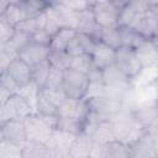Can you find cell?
Here are the masks:
<instances>
[{"instance_id": "1", "label": "cell", "mask_w": 158, "mask_h": 158, "mask_svg": "<svg viewBox=\"0 0 158 158\" xmlns=\"http://www.w3.org/2000/svg\"><path fill=\"white\" fill-rule=\"evenodd\" d=\"M23 122L27 139L46 143L56 127L57 116H43L38 112H32L23 118Z\"/></svg>"}, {"instance_id": "2", "label": "cell", "mask_w": 158, "mask_h": 158, "mask_svg": "<svg viewBox=\"0 0 158 158\" xmlns=\"http://www.w3.org/2000/svg\"><path fill=\"white\" fill-rule=\"evenodd\" d=\"M88 88H89L88 74L70 69V68L63 70L62 90L67 98L74 99V100L85 99Z\"/></svg>"}, {"instance_id": "3", "label": "cell", "mask_w": 158, "mask_h": 158, "mask_svg": "<svg viewBox=\"0 0 158 158\" xmlns=\"http://www.w3.org/2000/svg\"><path fill=\"white\" fill-rule=\"evenodd\" d=\"M32 112H35L32 106L19 93H12L6 102L0 107V126L7 120H23Z\"/></svg>"}, {"instance_id": "4", "label": "cell", "mask_w": 158, "mask_h": 158, "mask_svg": "<svg viewBox=\"0 0 158 158\" xmlns=\"http://www.w3.org/2000/svg\"><path fill=\"white\" fill-rule=\"evenodd\" d=\"M126 2L122 0H110L106 2L98 4L91 9L95 22L100 27H110V26H117V20L120 11L122 6Z\"/></svg>"}, {"instance_id": "5", "label": "cell", "mask_w": 158, "mask_h": 158, "mask_svg": "<svg viewBox=\"0 0 158 158\" xmlns=\"http://www.w3.org/2000/svg\"><path fill=\"white\" fill-rule=\"evenodd\" d=\"M157 5L149 7L147 11L138 14L128 25V27L137 31L141 36L149 41H157Z\"/></svg>"}, {"instance_id": "6", "label": "cell", "mask_w": 158, "mask_h": 158, "mask_svg": "<svg viewBox=\"0 0 158 158\" xmlns=\"http://www.w3.org/2000/svg\"><path fill=\"white\" fill-rule=\"evenodd\" d=\"M88 101L91 112H94L99 120H110L112 115H115L122 109V100L118 98L110 96L107 94L89 98Z\"/></svg>"}, {"instance_id": "7", "label": "cell", "mask_w": 158, "mask_h": 158, "mask_svg": "<svg viewBox=\"0 0 158 158\" xmlns=\"http://www.w3.org/2000/svg\"><path fill=\"white\" fill-rule=\"evenodd\" d=\"M130 146L132 149V157H156L158 154L157 126L146 128Z\"/></svg>"}, {"instance_id": "8", "label": "cell", "mask_w": 158, "mask_h": 158, "mask_svg": "<svg viewBox=\"0 0 158 158\" xmlns=\"http://www.w3.org/2000/svg\"><path fill=\"white\" fill-rule=\"evenodd\" d=\"M115 64L132 80L143 68L135 49L121 46L115 49Z\"/></svg>"}, {"instance_id": "9", "label": "cell", "mask_w": 158, "mask_h": 158, "mask_svg": "<svg viewBox=\"0 0 158 158\" xmlns=\"http://www.w3.org/2000/svg\"><path fill=\"white\" fill-rule=\"evenodd\" d=\"M75 135L59 130V128H53L48 141L46 142L47 147L51 151L52 157H68L69 153V147L74 139Z\"/></svg>"}, {"instance_id": "10", "label": "cell", "mask_w": 158, "mask_h": 158, "mask_svg": "<svg viewBox=\"0 0 158 158\" xmlns=\"http://www.w3.org/2000/svg\"><path fill=\"white\" fill-rule=\"evenodd\" d=\"M49 53V47L48 46H43V44H38L35 43L32 41H30L23 48H21L17 53V57L23 60L26 64H28L30 67L47 59Z\"/></svg>"}, {"instance_id": "11", "label": "cell", "mask_w": 158, "mask_h": 158, "mask_svg": "<svg viewBox=\"0 0 158 158\" xmlns=\"http://www.w3.org/2000/svg\"><path fill=\"white\" fill-rule=\"evenodd\" d=\"M94 146V141L90 133L88 132H80L75 135L70 147L68 157L70 158H88L90 157L91 149Z\"/></svg>"}, {"instance_id": "12", "label": "cell", "mask_w": 158, "mask_h": 158, "mask_svg": "<svg viewBox=\"0 0 158 158\" xmlns=\"http://www.w3.org/2000/svg\"><path fill=\"white\" fill-rule=\"evenodd\" d=\"M96 42L98 41L94 37H91L90 35L84 33V32H77V35L70 41V43L68 44L65 51L72 57L78 56V54H84V53L91 54L95 48Z\"/></svg>"}, {"instance_id": "13", "label": "cell", "mask_w": 158, "mask_h": 158, "mask_svg": "<svg viewBox=\"0 0 158 158\" xmlns=\"http://www.w3.org/2000/svg\"><path fill=\"white\" fill-rule=\"evenodd\" d=\"M1 128L4 133V139L6 141H10L17 144H23L27 141L23 120H16V118L7 120L1 125Z\"/></svg>"}, {"instance_id": "14", "label": "cell", "mask_w": 158, "mask_h": 158, "mask_svg": "<svg viewBox=\"0 0 158 158\" xmlns=\"http://www.w3.org/2000/svg\"><path fill=\"white\" fill-rule=\"evenodd\" d=\"M132 110V114L136 118V121L143 127L149 128L152 126H157V102L151 104H139L136 105Z\"/></svg>"}, {"instance_id": "15", "label": "cell", "mask_w": 158, "mask_h": 158, "mask_svg": "<svg viewBox=\"0 0 158 158\" xmlns=\"http://www.w3.org/2000/svg\"><path fill=\"white\" fill-rule=\"evenodd\" d=\"M91 60L94 68L102 70L104 68L115 63V49L101 41H98L91 53Z\"/></svg>"}, {"instance_id": "16", "label": "cell", "mask_w": 158, "mask_h": 158, "mask_svg": "<svg viewBox=\"0 0 158 158\" xmlns=\"http://www.w3.org/2000/svg\"><path fill=\"white\" fill-rule=\"evenodd\" d=\"M6 72L10 74L17 88L25 86L31 83V67L26 64L23 60H21L19 57H16L10 63Z\"/></svg>"}, {"instance_id": "17", "label": "cell", "mask_w": 158, "mask_h": 158, "mask_svg": "<svg viewBox=\"0 0 158 158\" xmlns=\"http://www.w3.org/2000/svg\"><path fill=\"white\" fill-rule=\"evenodd\" d=\"M100 26L95 22L93 11L90 7L78 11V20H77V32H84L94 37L96 41H99V35H100Z\"/></svg>"}, {"instance_id": "18", "label": "cell", "mask_w": 158, "mask_h": 158, "mask_svg": "<svg viewBox=\"0 0 158 158\" xmlns=\"http://www.w3.org/2000/svg\"><path fill=\"white\" fill-rule=\"evenodd\" d=\"M142 67L157 65L158 62V49H157V41L146 40L141 46L135 49Z\"/></svg>"}, {"instance_id": "19", "label": "cell", "mask_w": 158, "mask_h": 158, "mask_svg": "<svg viewBox=\"0 0 158 158\" xmlns=\"http://www.w3.org/2000/svg\"><path fill=\"white\" fill-rule=\"evenodd\" d=\"M77 35V31L70 27H62L51 36L49 49L51 51H65L70 41Z\"/></svg>"}, {"instance_id": "20", "label": "cell", "mask_w": 158, "mask_h": 158, "mask_svg": "<svg viewBox=\"0 0 158 158\" xmlns=\"http://www.w3.org/2000/svg\"><path fill=\"white\" fill-rule=\"evenodd\" d=\"M90 135L93 137L94 143H98V144H105L109 141L115 139L112 122L110 120H100L95 125V127Z\"/></svg>"}, {"instance_id": "21", "label": "cell", "mask_w": 158, "mask_h": 158, "mask_svg": "<svg viewBox=\"0 0 158 158\" xmlns=\"http://www.w3.org/2000/svg\"><path fill=\"white\" fill-rule=\"evenodd\" d=\"M132 157L131 146L126 142L112 139L104 144V158H128Z\"/></svg>"}, {"instance_id": "22", "label": "cell", "mask_w": 158, "mask_h": 158, "mask_svg": "<svg viewBox=\"0 0 158 158\" xmlns=\"http://www.w3.org/2000/svg\"><path fill=\"white\" fill-rule=\"evenodd\" d=\"M16 4L22 11L25 19L43 14L51 6L48 0H17Z\"/></svg>"}, {"instance_id": "23", "label": "cell", "mask_w": 158, "mask_h": 158, "mask_svg": "<svg viewBox=\"0 0 158 158\" xmlns=\"http://www.w3.org/2000/svg\"><path fill=\"white\" fill-rule=\"evenodd\" d=\"M22 157L28 158H49L51 151L46 143L38 141H30L27 139L22 146Z\"/></svg>"}, {"instance_id": "24", "label": "cell", "mask_w": 158, "mask_h": 158, "mask_svg": "<svg viewBox=\"0 0 158 158\" xmlns=\"http://www.w3.org/2000/svg\"><path fill=\"white\" fill-rule=\"evenodd\" d=\"M99 41L107 44L109 47L117 49L122 46V38H121V28L118 26H110V27H101Z\"/></svg>"}, {"instance_id": "25", "label": "cell", "mask_w": 158, "mask_h": 158, "mask_svg": "<svg viewBox=\"0 0 158 158\" xmlns=\"http://www.w3.org/2000/svg\"><path fill=\"white\" fill-rule=\"evenodd\" d=\"M88 77H89V88H88V93H86L85 99L101 95L104 93V89H105L101 70L93 67L90 69V72L88 73Z\"/></svg>"}, {"instance_id": "26", "label": "cell", "mask_w": 158, "mask_h": 158, "mask_svg": "<svg viewBox=\"0 0 158 158\" xmlns=\"http://www.w3.org/2000/svg\"><path fill=\"white\" fill-rule=\"evenodd\" d=\"M57 111H58V106L52 100H49L48 96L42 90H38L35 112H38L43 116H57Z\"/></svg>"}, {"instance_id": "27", "label": "cell", "mask_w": 158, "mask_h": 158, "mask_svg": "<svg viewBox=\"0 0 158 158\" xmlns=\"http://www.w3.org/2000/svg\"><path fill=\"white\" fill-rule=\"evenodd\" d=\"M46 22H47V14L43 12V14L37 15V16H33V17H28V19L22 20L15 28H19L21 31H25L28 35H32L37 30L44 28Z\"/></svg>"}, {"instance_id": "28", "label": "cell", "mask_w": 158, "mask_h": 158, "mask_svg": "<svg viewBox=\"0 0 158 158\" xmlns=\"http://www.w3.org/2000/svg\"><path fill=\"white\" fill-rule=\"evenodd\" d=\"M31 41V35H28L25 31H21L19 28H15L12 36L9 38V41L4 44V47L14 53H19L21 48H23L28 42Z\"/></svg>"}, {"instance_id": "29", "label": "cell", "mask_w": 158, "mask_h": 158, "mask_svg": "<svg viewBox=\"0 0 158 158\" xmlns=\"http://www.w3.org/2000/svg\"><path fill=\"white\" fill-rule=\"evenodd\" d=\"M49 62L47 59L35 64L31 67V81L33 84H36V86L41 90L44 85V81L47 79V75H48V72H49Z\"/></svg>"}, {"instance_id": "30", "label": "cell", "mask_w": 158, "mask_h": 158, "mask_svg": "<svg viewBox=\"0 0 158 158\" xmlns=\"http://www.w3.org/2000/svg\"><path fill=\"white\" fill-rule=\"evenodd\" d=\"M47 60L49 62L51 67L59 69V70H65L70 67L72 56L67 51H51L49 49Z\"/></svg>"}, {"instance_id": "31", "label": "cell", "mask_w": 158, "mask_h": 158, "mask_svg": "<svg viewBox=\"0 0 158 158\" xmlns=\"http://www.w3.org/2000/svg\"><path fill=\"white\" fill-rule=\"evenodd\" d=\"M120 28H121L122 46L136 49L138 46H141L146 41V38L143 36H141L137 31H135L133 28H131L128 26H123V27H120Z\"/></svg>"}, {"instance_id": "32", "label": "cell", "mask_w": 158, "mask_h": 158, "mask_svg": "<svg viewBox=\"0 0 158 158\" xmlns=\"http://www.w3.org/2000/svg\"><path fill=\"white\" fill-rule=\"evenodd\" d=\"M54 128H59L74 135H78L80 132L84 131V123L73 118V117H60L57 116V122H56V127Z\"/></svg>"}, {"instance_id": "33", "label": "cell", "mask_w": 158, "mask_h": 158, "mask_svg": "<svg viewBox=\"0 0 158 158\" xmlns=\"http://www.w3.org/2000/svg\"><path fill=\"white\" fill-rule=\"evenodd\" d=\"M1 17L14 28L22 21L25 20V16L22 14V11L20 10V7L17 6L16 2H10L7 5V7L5 9V11L1 14Z\"/></svg>"}, {"instance_id": "34", "label": "cell", "mask_w": 158, "mask_h": 158, "mask_svg": "<svg viewBox=\"0 0 158 158\" xmlns=\"http://www.w3.org/2000/svg\"><path fill=\"white\" fill-rule=\"evenodd\" d=\"M70 69L81 72L88 74L90 72V69L93 68V60H91V54H78L72 57V62H70Z\"/></svg>"}, {"instance_id": "35", "label": "cell", "mask_w": 158, "mask_h": 158, "mask_svg": "<svg viewBox=\"0 0 158 158\" xmlns=\"http://www.w3.org/2000/svg\"><path fill=\"white\" fill-rule=\"evenodd\" d=\"M62 81H63V70H59V69L51 67L42 89H47V90L62 89Z\"/></svg>"}, {"instance_id": "36", "label": "cell", "mask_w": 158, "mask_h": 158, "mask_svg": "<svg viewBox=\"0 0 158 158\" xmlns=\"http://www.w3.org/2000/svg\"><path fill=\"white\" fill-rule=\"evenodd\" d=\"M22 146L23 144H17V143H12L10 141L2 139L0 142V157H4V158L22 157Z\"/></svg>"}, {"instance_id": "37", "label": "cell", "mask_w": 158, "mask_h": 158, "mask_svg": "<svg viewBox=\"0 0 158 158\" xmlns=\"http://www.w3.org/2000/svg\"><path fill=\"white\" fill-rule=\"evenodd\" d=\"M17 57L16 53L6 49L5 47L0 48V74L7 70V67L10 65V63Z\"/></svg>"}, {"instance_id": "38", "label": "cell", "mask_w": 158, "mask_h": 158, "mask_svg": "<svg viewBox=\"0 0 158 158\" xmlns=\"http://www.w3.org/2000/svg\"><path fill=\"white\" fill-rule=\"evenodd\" d=\"M57 4H59L64 7H68L73 11H83L89 7L86 0H58Z\"/></svg>"}, {"instance_id": "39", "label": "cell", "mask_w": 158, "mask_h": 158, "mask_svg": "<svg viewBox=\"0 0 158 158\" xmlns=\"http://www.w3.org/2000/svg\"><path fill=\"white\" fill-rule=\"evenodd\" d=\"M31 41L35 42V43H38V44L49 46L51 35H49L44 28H41V30H37L36 32H33V33L31 35Z\"/></svg>"}, {"instance_id": "40", "label": "cell", "mask_w": 158, "mask_h": 158, "mask_svg": "<svg viewBox=\"0 0 158 158\" xmlns=\"http://www.w3.org/2000/svg\"><path fill=\"white\" fill-rule=\"evenodd\" d=\"M0 85L4 86L5 89L10 90L11 93H16L17 91V85L15 84V81L12 80V78L10 77V74L7 72H4L0 74Z\"/></svg>"}, {"instance_id": "41", "label": "cell", "mask_w": 158, "mask_h": 158, "mask_svg": "<svg viewBox=\"0 0 158 158\" xmlns=\"http://www.w3.org/2000/svg\"><path fill=\"white\" fill-rule=\"evenodd\" d=\"M11 94H12V93H11L10 90H7V89H5L4 86L0 85V107L6 102V100L10 98Z\"/></svg>"}, {"instance_id": "42", "label": "cell", "mask_w": 158, "mask_h": 158, "mask_svg": "<svg viewBox=\"0 0 158 158\" xmlns=\"http://www.w3.org/2000/svg\"><path fill=\"white\" fill-rule=\"evenodd\" d=\"M106 1H110V0H86V2H88V6H89V7H93V6L98 5V4L106 2Z\"/></svg>"}, {"instance_id": "43", "label": "cell", "mask_w": 158, "mask_h": 158, "mask_svg": "<svg viewBox=\"0 0 158 158\" xmlns=\"http://www.w3.org/2000/svg\"><path fill=\"white\" fill-rule=\"evenodd\" d=\"M9 4H10V0H0V16L5 11V9L7 7Z\"/></svg>"}, {"instance_id": "44", "label": "cell", "mask_w": 158, "mask_h": 158, "mask_svg": "<svg viewBox=\"0 0 158 158\" xmlns=\"http://www.w3.org/2000/svg\"><path fill=\"white\" fill-rule=\"evenodd\" d=\"M4 139V133H2V128H1V126H0V142Z\"/></svg>"}, {"instance_id": "45", "label": "cell", "mask_w": 158, "mask_h": 158, "mask_svg": "<svg viewBox=\"0 0 158 158\" xmlns=\"http://www.w3.org/2000/svg\"><path fill=\"white\" fill-rule=\"evenodd\" d=\"M122 1H125V2H126V1H127V0H122Z\"/></svg>"}]
</instances>
